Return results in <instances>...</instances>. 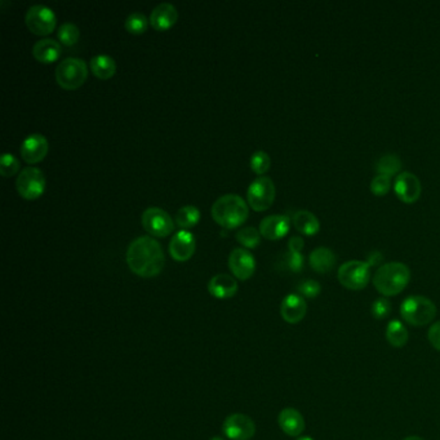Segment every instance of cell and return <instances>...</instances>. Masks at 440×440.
Here are the masks:
<instances>
[{"label": "cell", "instance_id": "26", "mask_svg": "<svg viewBox=\"0 0 440 440\" xmlns=\"http://www.w3.org/2000/svg\"><path fill=\"white\" fill-rule=\"evenodd\" d=\"M200 220V211L195 205H184L176 213V223L184 230L191 229Z\"/></svg>", "mask_w": 440, "mask_h": 440}, {"label": "cell", "instance_id": "24", "mask_svg": "<svg viewBox=\"0 0 440 440\" xmlns=\"http://www.w3.org/2000/svg\"><path fill=\"white\" fill-rule=\"evenodd\" d=\"M91 70L100 79H110L115 75L117 62L109 54H97L91 59Z\"/></svg>", "mask_w": 440, "mask_h": 440}, {"label": "cell", "instance_id": "30", "mask_svg": "<svg viewBox=\"0 0 440 440\" xmlns=\"http://www.w3.org/2000/svg\"><path fill=\"white\" fill-rule=\"evenodd\" d=\"M59 42L62 43L66 47H71L74 44H77L79 38H80V30L75 24L73 22H64L59 26V31H57Z\"/></svg>", "mask_w": 440, "mask_h": 440}, {"label": "cell", "instance_id": "6", "mask_svg": "<svg viewBox=\"0 0 440 440\" xmlns=\"http://www.w3.org/2000/svg\"><path fill=\"white\" fill-rule=\"evenodd\" d=\"M337 278L342 287L362 291L371 279V266L365 261H347L339 266Z\"/></svg>", "mask_w": 440, "mask_h": 440}, {"label": "cell", "instance_id": "27", "mask_svg": "<svg viewBox=\"0 0 440 440\" xmlns=\"http://www.w3.org/2000/svg\"><path fill=\"white\" fill-rule=\"evenodd\" d=\"M376 170L382 176H388V177L391 178L393 176L398 175L402 170V161L395 154H386L377 161Z\"/></svg>", "mask_w": 440, "mask_h": 440}, {"label": "cell", "instance_id": "8", "mask_svg": "<svg viewBox=\"0 0 440 440\" xmlns=\"http://www.w3.org/2000/svg\"><path fill=\"white\" fill-rule=\"evenodd\" d=\"M18 194L27 200H34L42 196L45 190V177L42 170L36 167H25L16 181Z\"/></svg>", "mask_w": 440, "mask_h": 440}, {"label": "cell", "instance_id": "39", "mask_svg": "<svg viewBox=\"0 0 440 440\" xmlns=\"http://www.w3.org/2000/svg\"><path fill=\"white\" fill-rule=\"evenodd\" d=\"M382 260H383V256H382L381 252L373 251V252L368 254V258H367L365 263L372 267V266H379L382 263Z\"/></svg>", "mask_w": 440, "mask_h": 440}, {"label": "cell", "instance_id": "21", "mask_svg": "<svg viewBox=\"0 0 440 440\" xmlns=\"http://www.w3.org/2000/svg\"><path fill=\"white\" fill-rule=\"evenodd\" d=\"M336 263H337L336 254H333L330 248H325V247H319L314 249L309 257V263L311 269L319 274H327L333 270Z\"/></svg>", "mask_w": 440, "mask_h": 440}, {"label": "cell", "instance_id": "1", "mask_svg": "<svg viewBox=\"0 0 440 440\" xmlns=\"http://www.w3.org/2000/svg\"><path fill=\"white\" fill-rule=\"evenodd\" d=\"M127 263L138 277L154 278L159 275L166 265L161 243L146 235L137 237L128 247Z\"/></svg>", "mask_w": 440, "mask_h": 440}, {"label": "cell", "instance_id": "2", "mask_svg": "<svg viewBox=\"0 0 440 440\" xmlns=\"http://www.w3.org/2000/svg\"><path fill=\"white\" fill-rule=\"evenodd\" d=\"M249 214L248 204L237 194L220 196L212 205V217L225 229H235L246 222Z\"/></svg>", "mask_w": 440, "mask_h": 440}, {"label": "cell", "instance_id": "38", "mask_svg": "<svg viewBox=\"0 0 440 440\" xmlns=\"http://www.w3.org/2000/svg\"><path fill=\"white\" fill-rule=\"evenodd\" d=\"M305 247V242L301 237H292L288 242V248H289V252H298L301 254L302 248Z\"/></svg>", "mask_w": 440, "mask_h": 440}, {"label": "cell", "instance_id": "17", "mask_svg": "<svg viewBox=\"0 0 440 440\" xmlns=\"http://www.w3.org/2000/svg\"><path fill=\"white\" fill-rule=\"evenodd\" d=\"M307 311L305 298L296 293L284 297L280 305V315L289 324H297L305 318Z\"/></svg>", "mask_w": 440, "mask_h": 440}, {"label": "cell", "instance_id": "25", "mask_svg": "<svg viewBox=\"0 0 440 440\" xmlns=\"http://www.w3.org/2000/svg\"><path fill=\"white\" fill-rule=\"evenodd\" d=\"M408 330L400 321H391L386 328V339L393 347L406 346L408 342Z\"/></svg>", "mask_w": 440, "mask_h": 440}, {"label": "cell", "instance_id": "31", "mask_svg": "<svg viewBox=\"0 0 440 440\" xmlns=\"http://www.w3.org/2000/svg\"><path fill=\"white\" fill-rule=\"evenodd\" d=\"M249 164H251V168L254 173L263 176L267 170H270V156H269V154L265 153L263 150L254 152L249 159Z\"/></svg>", "mask_w": 440, "mask_h": 440}, {"label": "cell", "instance_id": "5", "mask_svg": "<svg viewBox=\"0 0 440 440\" xmlns=\"http://www.w3.org/2000/svg\"><path fill=\"white\" fill-rule=\"evenodd\" d=\"M88 77V66L85 59L68 57L56 68V80L64 89H78L85 85Z\"/></svg>", "mask_w": 440, "mask_h": 440}, {"label": "cell", "instance_id": "22", "mask_svg": "<svg viewBox=\"0 0 440 440\" xmlns=\"http://www.w3.org/2000/svg\"><path fill=\"white\" fill-rule=\"evenodd\" d=\"M35 59L42 64H52L61 56V44L53 39L45 38L35 43L33 47Z\"/></svg>", "mask_w": 440, "mask_h": 440}, {"label": "cell", "instance_id": "7", "mask_svg": "<svg viewBox=\"0 0 440 440\" xmlns=\"http://www.w3.org/2000/svg\"><path fill=\"white\" fill-rule=\"evenodd\" d=\"M275 185L270 177L260 176L256 178L247 190L249 207L257 212L269 210L275 200Z\"/></svg>", "mask_w": 440, "mask_h": 440}, {"label": "cell", "instance_id": "4", "mask_svg": "<svg viewBox=\"0 0 440 440\" xmlns=\"http://www.w3.org/2000/svg\"><path fill=\"white\" fill-rule=\"evenodd\" d=\"M400 315L408 324L423 327L437 316V306L425 296H409L400 305Z\"/></svg>", "mask_w": 440, "mask_h": 440}, {"label": "cell", "instance_id": "28", "mask_svg": "<svg viewBox=\"0 0 440 440\" xmlns=\"http://www.w3.org/2000/svg\"><path fill=\"white\" fill-rule=\"evenodd\" d=\"M149 22H150V20H147L144 13L133 12V13H131L126 18L124 27H126L128 33H131V34H144L146 29H147V26H149Z\"/></svg>", "mask_w": 440, "mask_h": 440}, {"label": "cell", "instance_id": "42", "mask_svg": "<svg viewBox=\"0 0 440 440\" xmlns=\"http://www.w3.org/2000/svg\"><path fill=\"white\" fill-rule=\"evenodd\" d=\"M211 440H223L222 438H219V437H214V438H212Z\"/></svg>", "mask_w": 440, "mask_h": 440}, {"label": "cell", "instance_id": "36", "mask_svg": "<svg viewBox=\"0 0 440 440\" xmlns=\"http://www.w3.org/2000/svg\"><path fill=\"white\" fill-rule=\"evenodd\" d=\"M286 265L292 272H301L304 269V254L298 252H288L286 254Z\"/></svg>", "mask_w": 440, "mask_h": 440}, {"label": "cell", "instance_id": "9", "mask_svg": "<svg viewBox=\"0 0 440 440\" xmlns=\"http://www.w3.org/2000/svg\"><path fill=\"white\" fill-rule=\"evenodd\" d=\"M25 21L29 30L36 35L51 34L57 24L54 12L43 4H35L27 9Z\"/></svg>", "mask_w": 440, "mask_h": 440}, {"label": "cell", "instance_id": "19", "mask_svg": "<svg viewBox=\"0 0 440 440\" xmlns=\"http://www.w3.org/2000/svg\"><path fill=\"white\" fill-rule=\"evenodd\" d=\"M281 432H286L289 437H300L305 430V420L295 408H284L278 416Z\"/></svg>", "mask_w": 440, "mask_h": 440}, {"label": "cell", "instance_id": "29", "mask_svg": "<svg viewBox=\"0 0 440 440\" xmlns=\"http://www.w3.org/2000/svg\"><path fill=\"white\" fill-rule=\"evenodd\" d=\"M261 233H260V230L256 229L254 226H247V228H242V229L239 230L237 233V242L242 244L243 247H246V248H256V247L260 244V242H261Z\"/></svg>", "mask_w": 440, "mask_h": 440}, {"label": "cell", "instance_id": "37", "mask_svg": "<svg viewBox=\"0 0 440 440\" xmlns=\"http://www.w3.org/2000/svg\"><path fill=\"white\" fill-rule=\"evenodd\" d=\"M427 339L432 346L440 351V322L434 323L427 332Z\"/></svg>", "mask_w": 440, "mask_h": 440}, {"label": "cell", "instance_id": "10", "mask_svg": "<svg viewBox=\"0 0 440 440\" xmlns=\"http://www.w3.org/2000/svg\"><path fill=\"white\" fill-rule=\"evenodd\" d=\"M142 226L153 237H168L175 230V221L168 212L158 207H149L142 213Z\"/></svg>", "mask_w": 440, "mask_h": 440}, {"label": "cell", "instance_id": "15", "mask_svg": "<svg viewBox=\"0 0 440 440\" xmlns=\"http://www.w3.org/2000/svg\"><path fill=\"white\" fill-rule=\"evenodd\" d=\"M195 237L190 231L181 230L176 233V235L170 239V254L173 260L185 263L190 260L195 254Z\"/></svg>", "mask_w": 440, "mask_h": 440}, {"label": "cell", "instance_id": "18", "mask_svg": "<svg viewBox=\"0 0 440 440\" xmlns=\"http://www.w3.org/2000/svg\"><path fill=\"white\" fill-rule=\"evenodd\" d=\"M177 9L170 3H161L153 9L150 15V24L155 30H168L177 22Z\"/></svg>", "mask_w": 440, "mask_h": 440}, {"label": "cell", "instance_id": "32", "mask_svg": "<svg viewBox=\"0 0 440 440\" xmlns=\"http://www.w3.org/2000/svg\"><path fill=\"white\" fill-rule=\"evenodd\" d=\"M20 170V161L13 154L4 153L0 159V173L3 177H12Z\"/></svg>", "mask_w": 440, "mask_h": 440}, {"label": "cell", "instance_id": "40", "mask_svg": "<svg viewBox=\"0 0 440 440\" xmlns=\"http://www.w3.org/2000/svg\"><path fill=\"white\" fill-rule=\"evenodd\" d=\"M296 440H314L313 438H311V437H307V435H305V437H298V438H297Z\"/></svg>", "mask_w": 440, "mask_h": 440}, {"label": "cell", "instance_id": "3", "mask_svg": "<svg viewBox=\"0 0 440 440\" xmlns=\"http://www.w3.org/2000/svg\"><path fill=\"white\" fill-rule=\"evenodd\" d=\"M409 280L411 270L406 263H389L377 269L373 277V286L382 296H397L406 289Z\"/></svg>", "mask_w": 440, "mask_h": 440}, {"label": "cell", "instance_id": "14", "mask_svg": "<svg viewBox=\"0 0 440 440\" xmlns=\"http://www.w3.org/2000/svg\"><path fill=\"white\" fill-rule=\"evenodd\" d=\"M50 145L44 135L41 133H33L27 135L21 145V156L29 164H36L42 161L48 154Z\"/></svg>", "mask_w": 440, "mask_h": 440}, {"label": "cell", "instance_id": "16", "mask_svg": "<svg viewBox=\"0 0 440 440\" xmlns=\"http://www.w3.org/2000/svg\"><path fill=\"white\" fill-rule=\"evenodd\" d=\"M291 220L286 214H271L260 222V233L269 240H279L287 235Z\"/></svg>", "mask_w": 440, "mask_h": 440}, {"label": "cell", "instance_id": "35", "mask_svg": "<svg viewBox=\"0 0 440 440\" xmlns=\"http://www.w3.org/2000/svg\"><path fill=\"white\" fill-rule=\"evenodd\" d=\"M390 187H391V178L388 176L379 175L373 178L371 182V191L376 196H385L389 193Z\"/></svg>", "mask_w": 440, "mask_h": 440}, {"label": "cell", "instance_id": "41", "mask_svg": "<svg viewBox=\"0 0 440 440\" xmlns=\"http://www.w3.org/2000/svg\"><path fill=\"white\" fill-rule=\"evenodd\" d=\"M403 440H423V438H420V437H408L406 439Z\"/></svg>", "mask_w": 440, "mask_h": 440}, {"label": "cell", "instance_id": "34", "mask_svg": "<svg viewBox=\"0 0 440 440\" xmlns=\"http://www.w3.org/2000/svg\"><path fill=\"white\" fill-rule=\"evenodd\" d=\"M390 313H391V302L388 298L381 297L373 301L372 315L374 319H379V321L385 319L386 316H389Z\"/></svg>", "mask_w": 440, "mask_h": 440}, {"label": "cell", "instance_id": "23", "mask_svg": "<svg viewBox=\"0 0 440 440\" xmlns=\"http://www.w3.org/2000/svg\"><path fill=\"white\" fill-rule=\"evenodd\" d=\"M293 225L296 228L297 231H300L301 234L307 235V237H313L315 234L319 233L321 230V222L318 220V217L309 211H297L293 217Z\"/></svg>", "mask_w": 440, "mask_h": 440}, {"label": "cell", "instance_id": "11", "mask_svg": "<svg viewBox=\"0 0 440 440\" xmlns=\"http://www.w3.org/2000/svg\"><path fill=\"white\" fill-rule=\"evenodd\" d=\"M222 432L231 440H249L256 434V425L251 417L234 413L225 420Z\"/></svg>", "mask_w": 440, "mask_h": 440}, {"label": "cell", "instance_id": "13", "mask_svg": "<svg viewBox=\"0 0 440 440\" xmlns=\"http://www.w3.org/2000/svg\"><path fill=\"white\" fill-rule=\"evenodd\" d=\"M229 267L237 279H249L256 270L254 254L246 248L233 249L229 256Z\"/></svg>", "mask_w": 440, "mask_h": 440}, {"label": "cell", "instance_id": "20", "mask_svg": "<svg viewBox=\"0 0 440 440\" xmlns=\"http://www.w3.org/2000/svg\"><path fill=\"white\" fill-rule=\"evenodd\" d=\"M208 291L214 298H231L237 292V281L228 274H217L210 280Z\"/></svg>", "mask_w": 440, "mask_h": 440}, {"label": "cell", "instance_id": "12", "mask_svg": "<svg viewBox=\"0 0 440 440\" xmlns=\"http://www.w3.org/2000/svg\"><path fill=\"white\" fill-rule=\"evenodd\" d=\"M394 191L399 200L403 203L412 204L417 202L421 196V182L412 172H402L394 182Z\"/></svg>", "mask_w": 440, "mask_h": 440}, {"label": "cell", "instance_id": "33", "mask_svg": "<svg viewBox=\"0 0 440 440\" xmlns=\"http://www.w3.org/2000/svg\"><path fill=\"white\" fill-rule=\"evenodd\" d=\"M297 291L300 293V296L305 297V298H316L322 292V287L316 280L307 279L301 281L297 286Z\"/></svg>", "mask_w": 440, "mask_h": 440}]
</instances>
